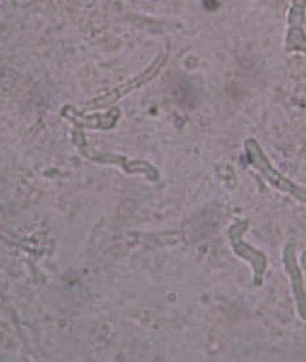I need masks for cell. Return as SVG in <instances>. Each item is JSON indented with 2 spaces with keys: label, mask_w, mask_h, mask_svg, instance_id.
Here are the masks:
<instances>
[{
  "label": "cell",
  "mask_w": 306,
  "mask_h": 362,
  "mask_svg": "<svg viewBox=\"0 0 306 362\" xmlns=\"http://www.w3.org/2000/svg\"><path fill=\"white\" fill-rule=\"evenodd\" d=\"M165 61H166V57L157 58L152 66L147 69L140 76H136V78L128 81V82H125L123 85L116 87L114 90L106 93V94L99 96V98H96L93 100H89L86 103H82V110L84 111H94V110H101V108H106L108 105H114L115 102L122 99L128 93H131V91H134L136 88L144 86L149 81H152L153 78L157 76L159 71L162 70Z\"/></svg>",
  "instance_id": "1"
},
{
  "label": "cell",
  "mask_w": 306,
  "mask_h": 362,
  "mask_svg": "<svg viewBox=\"0 0 306 362\" xmlns=\"http://www.w3.org/2000/svg\"><path fill=\"white\" fill-rule=\"evenodd\" d=\"M246 149L249 154V163H252L259 172L263 174V177L267 180L269 183H272L275 187H278V190L285 191L292 194L293 197H296L298 199L306 202V194L302 190H300L296 187L292 182L288 181L287 178H284L280 173L276 172L269 163H268L267 157L264 156L263 151L260 149L258 143L254 140H249L246 143Z\"/></svg>",
  "instance_id": "2"
},
{
  "label": "cell",
  "mask_w": 306,
  "mask_h": 362,
  "mask_svg": "<svg viewBox=\"0 0 306 362\" xmlns=\"http://www.w3.org/2000/svg\"><path fill=\"white\" fill-rule=\"evenodd\" d=\"M73 140L76 143L78 149L81 153L87 157L91 161H96L98 163H118L120 165L125 172L128 173H144L152 178H156V172L151 165L145 163H128L127 158L116 156V154H106V153H93L90 152L87 148L86 139L85 134L82 132H73Z\"/></svg>",
  "instance_id": "3"
},
{
  "label": "cell",
  "mask_w": 306,
  "mask_h": 362,
  "mask_svg": "<svg viewBox=\"0 0 306 362\" xmlns=\"http://www.w3.org/2000/svg\"><path fill=\"white\" fill-rule=\"evenodd\" d=\"M61 114L78 128L111 129L120 117V110L111 108L106 115H84L78 112L73 105H67Z\"/></svg>",
  "instance_id": "4"
},
{
  "label": "cell",
  "mask_w": 306,
  "mask_h": 362,
  "mask_svg": "<svg viewBox=\"0 0 306 362\" xmlns=\"http://www.w3.org/2000/svg\"><path fill=\"white\" fill-rule=\"evenodd\" d=\"M240 232L237 236L235 233V229L231 228V240L234 241V248L237 250V253L242 256V257L247 258L249 261H252V265L255 267V272H256V276H263V272L266 270V257L263 255H260L258 252H255L254 249L249 248L247 245H244L242 241H240Z\"/></svg>",
  "instance_id": "5"
}]
</instances>
